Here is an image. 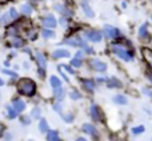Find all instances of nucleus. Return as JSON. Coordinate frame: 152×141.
<instances>
[{"mask_svg":"<svg viewBox=\"0 0 152 141\" xmlns=\"http://www.w3.org/2000/svg\"><path fill=\"white\" fill-rule=\"evenodd\" d=\"M17 89L20 94H23L25 96H32L36 91V84L30 78H23L18 82Z\"/></svg>","mask_w":152,"mask_h":141,"instance_id":"f257e3e1","label":"nucleus"},{"mask_svg":"<svg viewBox=\"0 0 152 141\" xmlns=\"http://www.w3.org/2000/svg\"><path fill=\"white\" fill-rule=\"evenodd\" d=\"M112 50H113V52H114L118 57H120L121 59H124V60H126V62H131V60H132L131 53H129L126 49H124L121 45H119V44H113Z\"/></svg>","mask_w":152,"mask_h":141,"instance_id":"f03ea898","label":"nucleus"},{"mask_svg":"<svg viewBox=\"0 0 152 141\" xmlns=\"http://www.w3.org/2000/svg\"><path fill=\"white\" fill-rule=\"evenodd\" d=\"M103 33L107 38H118L120 36V32L119 30H116L115 27L113 26H109V25H106L104 28H103Z\"/></svg>","mask_w":152,"mask_h":141,"instance_id":"7ed1b4c3","label":"nucleus"},{"mask_svg":"<svg viewBox=\"0 0 152 141\" xmlns=\"http://www.w3.org/2000/svg\"><path fill=\"white\" fill-rule=\"evenodd\" d=\"M86 37H87V39H89L90 41H95V43L101 41V39H102V34H101L99 31H94V30L87 31V32H86Z\"/></svg>","mask_w":152,"mask_h":141,"instance_id":"20e7f679","label":"nucleus"},{"mask_svg":"<svg viewBox=\"0 0 152 141\" xmlns=\"http://www.w3.org/2000/svg\"><path fill=\"white\" fill-rule=\"evenodd\" d=\"M90 66L96 71H104L107 69V65L103 62H101L100 59H91L90 60Z\"/></svg>","mask_w":152,"mask_h":141,"instance_id":"39448f33","label":"nucleus"},{"mask_svg":"<svg viewBox=\"0 0 152 141\" xmlns=\"http://www.w3.org/2000/svg\"><path fill=\"white\" fill-rule=\"evenodd\" d=\"M141 53L144 56V59L146 60V63L148 64V66L152 69V50L151 49H147V47H144L141 50Z\"/></svg>","mask_w":152,"mask_h":141,"instance_id":"423d86ee","label":"nucleus"},{"mask_svg":"<svg viewBox=\"0 0 152 141\" xmlns=\"http://www.w3.org/2000/svg\"><path fill=\"white\" fill-rule=\"evenodd\" d=\"M82 130H83L84 133H87V134L91 135V136H96V135H97L96 128H95L94 126L89 124V123H86V124H83V126H82Z\"/></svg>","mask_w":152,"mask_h":141,"instance_id":"0eeeda50","label":"nucleus"},{"mask_svg":"<svg viewBox=\"0 0 152 141\" xmlns=\"http://www.w3.org/2000/svg\"><path fill=\"white\" fill-rule=\"evenodd\" d=\"M56 24H57L56 19L53 17H51V15H49V17H46V18L43 19V25L45 27H55Z\"/></svg>","mask_w":152,"mask_h":141,"instance_id":"6e6552de","label":"nucleus"},{"mask_svg":"<svg viewBox=\"0 0 152 141\" xmlns=\"http://www.w3.org/2000/svg\"><path fill=\"white\" fill-rule=\"evenodd\" d=\"M100 114H101V110L99 109V107L91 105V108H90V115H91V117H93L94 121H100Z\"/></svg>","mask_w":152,"mask_h":141,"instance_id":"1a4fd4ad","label":"nucleus"},{"mask_svg":"<svg viewBox=\"0 0 152 141\" xmlns=\"http://www.w3.org/2000/svg\"><path fill=\"white\" fill-rule=\"evenodd\" d=\"M36 58H37V60H38V63H39V69L42 70H44L45 68H46V58L40 53V52H37L36 53Z\"/></svg>","mask_w":152,"mask_h":141,"instance_id":"9d476101","label":"nucleus"},{"mask_svg":"<svg viewBox=\"0 0 152 141\" xmlns=\"http://www.w3.org/2000/svg\"><path fill=\"white\" fill-rule=\"evenodd\" d=\"M69 51L68 50H64V49H59V50H56L53 52V57L55 58H65V57H69Z\"/></svg>","mask_w":152,"mask_h":141,"instance_id":"9b49d317","label":"nucleus"},{"mask_svg":"<svg viewBox=\"0 0 152 141\" xmlns=\"http://www.w3.org/2000/svg\"><path fill=\"white\" fill-rule=\"evenodd\" d=\"M13 108H14V110H15L17 113H19V111L24 110V108H25V103H24L23 101H20V100H17V101L13 102Z\"/></svg>","mask_w":152,"mask_h":141,"instance_id":"f8f14e48","label":"nucleus"},{"mask_svg":"<svg viewBox=\"0 0 152 141\" xmlns=\"http://www.w3.org/2000/svg\"><path fill=\"white\" fill-rule=\"evenodd\" d=\"M82 9L84 11V13H86L88 17H94V12L91 11V8L88 6L87 2H82Z\"/></svg>","mask_w":152,"mask_h":141,"instance_id":"ddd939ff","label":"nucleus"},{"mask_svg":"<svg viewBox=\"0 0 152 141\" xmlns=\"http://www.w3.org/2000/svg\"><path fill=\"white\" fill-rule=\"evenodd\" d=\"M50 83H51V86L55 88V89L61 86V81H59V78H57L56 76H51V77H50Z\"/></svg>","mask_w":152,"mask_h":141,"instance_id":"4468645a","label":"nucleus"},{"mask_svg":"<svg viewBox=\"0 0 152 141\" xmlns=\"http://www.w3.org/2000/svg\"><path fill=\"white\" fill-rule=\"evenodd\" d=\"M48 140H50V141H58V140H59V136H58L57 132L50 130V132L48 133Z\"/></svg>","mask_w":152,"mask_h":141,"instance_id":"2eb2a0df","label":"nucleus"},{"mask_svg":"<svg viewBox=\"0 0 152 141\" xmlns=\"http://www.w3.org/2000/svg\"><path fill=\"white\" fill-rule=\"evenodd\" d=\"M21 12H23L25 15H28V14H31V12H32V7H31L28 4H25V5L21 6Z\"/></svg>","mask_w":152,"mask_h":141,"instance_id":"dca6fc26","label":"nucleus"},{"mask_svg":"<svg viewBox=\"0 0 152 141\" xmlns=\"http://www.w3.org/2000/svg\"><path fill=\"white\" fill-rule=\"evenodd\" d=\"M114 102H115V103H120V104H126L127 100H126V97L122 96V95H116V96L114 97Z\"/></svg>","mask_w":152,"mask_h":141,"instance_id":"f3484780","label":"nucleus"},{"mask_svg":"<svg viewBox=\"0 0 152 141\" xmlns=\"http://www.w3.org/2000/svg\"><path fill=\"white\" fill-rule=\"evenodd\" d=\"M39 129H40V132H46V130H49V126H48V123H46V121L43 118V120H40V122H39Z\"/></svg>","mask_w":152,"mask_h":141,"instance_id":"a211bd4d","label":"nucleus"},{"mask_svg":"<svg viewBox=\"0 0 152 141\" xmlns=\"http://www.w3.org/2000/svg\"><path fill=\"white\" fill-rule=\"evenodd\" d=\"M64 96V90L63 89H59V88H56V91H55V97L58 98V100H62Z\"/></svg>","mask_w":152,"mask_h":141,"instance_id":"6ab92c4d","label":"nucleus"},{"mask_svg":"<svg viewBox=\"0 0 152 141\" xmlns=\"http://www.w3.org/2000/svg\"><path fill=\"white\" fill-rule=\"evenodd\" d=\"M42 34H43V37L46 38V39H48V38H51V37H55V33H53L52 31H50V30H43V33H42Z\"/></svg>","mask_w":152,"mask_h":141,"instance_id":"aec40b11","label":"nucleus"},{"mask_svg":"<svg viewBox=\"0 0 152 141\" xmlns=\"http://www.w3.org/2000/svg\"><path fill=\"white\" fill-rule=\"evenodd\" d=\"M7 113H8V116L11 118H14L17 116V111L14 110V108H11V107H7Z\"/></svg>","mask_w":152,"mask_h":141,"instance_id":"412c9836","label":"nucleus"},{"mask_svg":"<svg viewBox=\"0 0 152 141\" xmlns=\"http://www.w3.org/2000/svg\"><path fill=\"white\" fill-rule=\"evenodd\" d=\"M139 34L141 38H145L147 36V32H146V25H142L140 28H139Z\"/></svg>","mask_w":152,"mask_h":141,"instance_id":"4be33fe9","label":"nucleus"},{"mask_svg":"<svg viewBox=\"0 0 152 141\" xmlns=\"http://www.w3.org/2000/svg\"><path fill=\"white\" fill-rule=\"evenodd\" d=\"M83 85L88 89V90H91L93 88H94V83L91 82V81H88V79H86V81H83Z\"/></svg>","mask_w":152,"mask_h":141,"instance_id":"5701e85b","label":"nucleus"},{"mask_svg":"<svg viewBox=\"0 0 152 141\" xmlns=\"http://www.w3.org/2000/svg\"><path fill=\"white\" fill-rule=\"evenodd\" d=\"M144 127L142 126H139V127H134L133 129H132V132H133V134H140V133H142L144 132Z\"/></svg>","mask_w":152,"mask_h":141,"instance_id":"b1692460","label":"nucleus"},{"mask_svg":"<svg viewBox=\"0 0 152 141\" xmlns=\"http://www.w3.org/2000/svg\"><path fill=\"white\" fill-rule=\"evenodd\" d=\"M71 65H74L75 68H78L80 65H81V59H78V58H74V59H71Z\"/></svg>","mask_w":152,"mask_h":141,"instance_id":"393cba45","label":"nucleus"},{"mask_svg":"<svg viewBox=\"0 0 152 141\" xmlns=\"http://www.w3.org/2000/svg\"><path fill=\"white\" fill-rule=\"evenodd\" d=\"M32 116H33V118H38V117L40 116V110H39V108H34V109L32 110Z\"/></svg>","mask_w":152,"mask_h":141,"instance_id":"a878e982","label":"nucleus"},{"mask_svg":"<svg viewBox=\"0 0 152 141\" xmlns=\"http://www.w3.org/2000/svg\"><path fill=\"white\" fill-rule=\"evenodd\" d=\"M10 15H11L12 19H15V18H17V11H15L14 8H11V9H10Z\"/></svg>","mask_w":152,"mask_h":141,"instance_id":"bb28decb","label":"nucleus"},{"mask_svg":"<svg viewBox=\"0 0 152 141\" xmlns=\"http://www.w3.org/2000/svg\"><path fill=\"white\" fill-rule=\"evenodd\" d=\"M13 44H14V46H21L23 41H21L20 39H18V38H14V39H13Z\"/></svg>","mask_w":152,"mask_h":141,"instance_id":"cd10ccee","label":"nucleus"},{"mask_svg":"<svg viewBox=\"0 0 152 141\" xmlns=\"http://www.w3.org/2000/svg\"><path fill=\"white\" fill-rule=\"evenodd\" d=\"M7 20H8V14H4L1 18H0V23H7Z\"/></svg>","mask_w":152,"mask_h":141,"instance_id":"c85d7f7f","label":"nucleus"},{"mask_svg":"<svg viewBox=\"0 0 152 141\" xmlns=\"http://www.w3.org/2000/svg\"><path fill=\"white\" fill-rule=\"evenodd\" d=\"M70 96H71V98H75V100H76V98H80V97H81V95H80V94H77L76 91H72V92L70 94Z\"/></svg>","mask_w":152,"mask_h":141,"instance_id":"c756f323","label":"nucleus"},{"mask_svg":"<svg viewBox=\"0 0 152 141\" xmlns=\"http://www.w3.org/2000/svg\"><path fill=\"white\" fill-rule=\"evenodd\" d=\"M4 72L7 73V75H10V76H12V77H17V73L15 72H12V71H8V70H4Z\"/></svg>","mask_w":152,"mask_h":141,"instance_id":"7c9ffc66","label":"nucleus"},{"mask_svg":"<svg viewBox=\"0 0 152 141\" xmlns=\"http://www.w3.org/2000/svg\"><path fill=\"white\" fill-rule=\"evenodd\" d=\"M82 56H83V53H82L81 51H78V52L76 53V56H75V57H76V58H78V59H82Z\"/></svg>","mask_w":152,"mask_h":141,"instance_id":"2f4dec72","label":"nucleus"},{"mask_svg":"<svg viewBox=\"0 0 152 141\" xmlns=\"http://www.w3.org/2000/svg\"><path fill=\"white\" fill-rule=\"evenodd\" d=\"M2 133H4V126L0 123V136L2 135Z\"/></svg>","mask_w":152,"mask_h":141,"instance_id":"473e14b6","label":"nucleus"},{"mask_svg":"<svg viewBox=\"0 0 152 141\" xmlns=\"http://www.w3.org/2000/svg\"><path fill=\"white\" fill-rule=\"evenodd\" d=\"M2 84H4V81H2V79H0V85H2Z\"/></svg>","mask_w":152,"mask_h":141,"instance_id":"72a5a7b5","label":"nucleus"}]
</instances>
